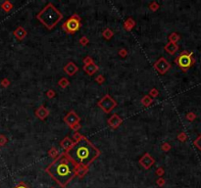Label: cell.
<instances>
[{
	"mask_svg": "<svg viewBox=\"0 0 201 188\" xmlns=\"http://www.w3.org/2000/svg\"><path fill=\"white\" fill-rule=\"evenodd\" d=\"M2 8L5 10V11H9L10 9H11V5H9L8 2H5L4 4L2 5Z\"/></svg>",
	"mask_w": 201,
	"mask_h": 188,
	"instance_id": "6",
	"label": "cell"
},
{
	"mask_svg": "<svg viewBox=\"0 0 201 188\" xmlns=\"http://www.w3.org/2000/svg\"><path fill=\"white\" fill-rule=\"evenodd\" d=\"M67 27H68L69 30L75 31L79 29V21H77L75 19H71L67 22Z\"/></svg>",
	"mask_w": 201,
	"mask_h": 188,
	"instance_id": "5",
	"label": "cell"
},
{
	"mask_svg": "<svg viewBox=\"0 0 201 188\" xmlns=\"http://www.w3.org/2000/svg\"><path fill=\"white\" fill-rule=\"evenodd\" d=\"M195 145H196V146L198 147V148L200 149V150H201V135L196 139V141H195Z\"/></svg>",
	"mask_w": 201,
	"mask_h": 188,
	"instance_id": "7",
	"label": "cell"
},
{
	"mask_svg": "<svg viewBox=\"0 0 201 188\" xmlns=\"http://www.w3.org/2000/svg\"><path fill=\"white\" fill-rule=\"evenodd\" d=\"M46 172L59 185L65 187L77 175V166L67 155L62 154L48 166Z\"/></svg>",
	"mask_w": 201,
	"mask_h": 188,
	"instance_id": "1",
	"label": "cell"
},
{
	"mask_svg": "<svg viewBox=\"0 0 201 188\" xmlns=\"http://www.w3.org/2000/svg\"><path fill=\"white\" fill-rule=\"evenodd\" d=\"M15 188H27L26 186L24 185V184H20V185H18L17 187H15Z\"/></svg>",
	"mask_w": 201,
	"mask_h": 188,
	"instance_id": "8",
	"label": "cell"
},
{
	"mask_svg": "<svg viewBox=\"0 0 201 188\" xmlns=\"http://www.w3.org/2000/svg\"><path fill=\"white\" fill-rule=\"evenodd\" d=\"M99 155V151L86 138H80L77 142L70 148L68 156L75 164L83 166H89Z\"/></svg>",
	"mask_w": 201,
	"mask_h": 188,
	"instance_id": "2",
	"label": "cell"
},
{
	"mask_svg": "<svg viewBox=\"0 0 201 188\" xmlns=\"http://www.w3.org/2000/svg\"><path fill=\"white\" fill-rule=\"evenodd\" d=\"M192 60H191V55L190 54H185L183 53L178 59V64L179 65V67L182 69H188L191 66Z\"/></svg>",
	"mask_w": 201,
	"mask_h": 188,
	"instance_id": "4",
	"label": "cell"
},
{
	"mask_svg": "<svg viewBox=\"0 0 201 188\" xmlns=\"http://www.w3.org/2000/svg\"><path fill=\"white\" fill-rule=\"evenodd\" d=\"M37 18L40 20V22L46 26L48 29L53 27L58 21L62 18V15L60 14L55 7L52 4H48L42 11L37 15Z\"/></svg>",
	"mask_w": 201,
	"mask_h": 188,
	"instance_id": "3",
	"label": "cell"
}]
</instances>
